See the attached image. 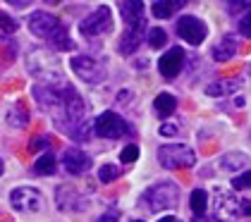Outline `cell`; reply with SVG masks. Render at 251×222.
<instances>
[{"label":"cell","mask_w":251,"mask_h":222,"mask_svg":"<svg viewBox=\"0 0 251 222\" xmlns=\"http://www.w3.org/2000/svg\"><path fill=\"white\" fill-rule=\"evenodd\" d=\"M29 29H31V34H36L39 38L48 41V43L55 46L58 50H72V48H75L67 26H65L58 17L48 15V12H34V15L29 17Z\"/></svg>","instance_id":"6da1fadb"},{"label":"cell","mask_w":251,"mask_h":222,"mask_svg":"<svg viewBox=\"0 0 251 222\" xmlns=\"http://www.w3.org/2000/svg\"><path fill=\"white\" fill-rule=\"evenodd\" d=\"M158 163L168 170H179V167H192L196 163V155L189 146L170 144V146L158 148Z\"/></svg>","instance_id":"7a4b0ae2"},{"label":"cell","mask_w":251,"mask_h":222,"mask_svg":"<svg viewBox=\"0 0 251 222\" xmlns=\"http://www.w3.org/2000/svg\"><path fill=\"white\" fill-rule=\"evenodd\" d=\"M177 196H179L177 186L170 182H163V184H155L146 191V203L151 205V210H168V208L177 205V201H179Z\"/></svg>","instance_id":"3957f363"},{"label":"cell","mask_w":251,"mask_h":222,"mask_svg":"<svg viewBox=\"0 0 251 222\" xmlns=\"http://www.w3.org/2000/svg\"><path fill=\"white\" fill-rule=\"evenodd\" d=\"M10 203L20 213H39L43 208V196L34 186H20L10 194Z\"/></svg>","instance_id":"277c9868"},{"label":"cell","mask_w":251,"mask_h":222,"mask_svg":"<svg viewBox=\"0 0 251 222\" xmlns=\"http://www.w3.org/2000/svg\"><path fill=\"white\" fill-rule=\"evenodd\" d=\"M94 131H96L100 139H120V136H125L129 131V127H127V122L117 112L108 110V112H103V115H98Z\"/></svg>","instance_id":"5b68a950"},{"label":"cell","mask_w":251,"mask_h":222,"mask_svg":"<svg viewBox=\"0 0 251 222\" xmlns=\"http://www.w3.org/2000/svg\"><path fill=\"white\" fill-rule=\"evenodd\" d=\"M72 72L77 74L81 81H86V84H98L100 79H103V67H100V62H96L94 57H86V55H75L72 57Z\"/></svg>","instance_id":"8992f818"},{"label":"cell","mask_w":251,"mask_h":222,"mask_svg":"<svg viewBox=\"0 0 251 222\" xmlns=\"http://www.w3.org/2000/svg\"><path fill=\"white\" fill-rule=\"evenodd\" d=\"M110 24H113V15H110V10L103 5V7H98L96 12H91L89 17L84 19V22L79 24V29H81L84 36H98V34H105V31L110 29Z\"/></svg>","instance_id":"52a82bcc"},{"label":"cell","mask_w":251,"mask_h":222,"mask_svg":"<svg viewBox=\"0 0 251 222\" xmlns=\"http://www.w3.org/2000/svg\"><path fill=\"white\" fill-rule=\"evenodd\" d=\"M177 34L184 38L187 43H192V46H199L206 34H208V29H206V24L201 22V19L192 17V15H184V17L177 19Z\"/></svg>","instance_id":"ba28073f"},{"label":"cell","mask_w":251,"mask_h":222,"mask_svg":"<svg viewBox=\"0 0 251 222\" xmlns=\"http://www.w3.org/2000/svg\"><path fill=\"white\" fill-rule=\"evenodd\" d=\"M184 67V50L182 48H170L165 55L158 60V70L165 79H175Z\"/></svg>","instance_id":"9c48e42d"},{"label":"cell","mask_w":251,"mask_h":222,"mask_svg":"<svg viewBox=\"0 0 251 222\" xmlns=\"http://www.w3.org/2000/svg\"><path fill=\"white\" fill-rule=\"evenodd\" d=\"M62 165L70 174H84L91 167V158L86 153H81L79 148H67L62 155Z\"/></svg>","instance_id":"30bf717a"},{"label":"cell","mask_w":251,"mask_h":222,"mask_svg":"<svg viewBox=\"0 0 251 222\" xmlns=\"http://www.w3.org/2000/svg\"><path fill=\"white\" fill-rule=\"evenodd\" d=\"M215 213H218V220L223 218V222H230L232 218L242 215L239 201H237L234 196H230L227 191H220V194H218V201H215Z\"/></svg>","instance_id":"8fae6325"},{"label":"cell","mask_w":251,"mask_h":222,"mask_svg":"<svg viewBox=\"0 0 251 222\" xmlns=\"http://www.w3.org/2000/svg\"><path fill=\"white\" fill-rule=\"evenodd\" d=\"M58 205L62 210H81V208H86V201H84V196H79L75 186L62 184L58 186Z\"/></svg>","instance_id":"7c38bea8"},{"label":"cell","mask_w":251,"mask_h":222,"mask_svg":"<svg viewBox=\"0 0 251 222\" xmlns=\"http://www.w3.org/2000/svg\"><path fill=\"white\" fill-rule=\"evenodd\" d=\"M120 10H122L125 22H127V29H129V26H141V24H144V2H139V0L120 2Z\"/></svg>","instance_id":"4fadbf2b"},{"label":"cell","mask_w":251,"mask_h":222,"mask_svg":"<svg viewBox=\"0 0 251 222\" xmlns=\"http://www.w3.org/2000/svg\"><path fill=\"white\" fill-rule=\"evenodd\" d=\"M141 41H144V24H141V26H129V29L125 31L122 41H120V53H125V55L134 53Z\"/></svg>","instance_id":"5bb4252c"},{"label":"cell","mask_w":251,"mask_h":222,"mask_svg":"<svg viewBox=\"0 0 251 222\" xmlns=\"http://www.w3.org/2000/svg\"><path fill=\"white\" fill-rule=\"evenodd\" d=\"M182 5H184L182 0H158V2L151 5V12H153L158 19H168L175 10H179Z\"/></svg>","instance_id":"9a60e30c"},{"label":"cell","mask_w":251,"mask_h":222,"mask_svg":"<svg viewBox=\"0 0 251 222\" xmlns=\"http://www.w3.org/2000/svg\"><path fill=\"white\" fill-rule=\"evenodd\" d=\"M153 108L158 115H163V117H168V115H173L175 108H177V100H175L173 93H158L153 100Z\"/></svg>","instance_id":"2e32d148"},{"label":"cell","mask_w":251,"mask_h":222,"mask_svg":"<svg viewBox=\"0 0 251 222\" xmlns=\"http://www.w3.org/2000/svg\"><path fill=\"white\" fill-rule=\"evenodd\" d=\"M234 50H237V43H234V38H232V36H225L220 46H215V48H213V57H215L218 62H225V60H230V57L234 55Z\"/></svg>","instance_id":"e0dca14e"},{"label":"cell","mask_w":251,"mask_h":222,"mask_svg":"<svg viewBox=\"0 0 251 222\" xmlns=\"http://www.w3.org/2000/svg\"><path fill=\"white\" fill-rule=\"evenodd\" d=\"M189 205H192V213L199 218V215H206V208H208V194L203 189H196L192 191V198H189Z\"/></svg>","instance_id":"ac0fdd59"},{"label":"cell","mask_w":251,"mask_h":222,"mask_svg":"<svg viewBox=\"0 0 251 222\" xmlns=\"http://www.w3.org/2000/svg\"><path fill=\"white\" fill-rule=\"evenodd\" d=\"M55 167H58V158H55L53 153H43L39 160L34 163L36 174H53V172H55Z\"/></svg>","instance_id":"d6986e66"},{"label":"cell","mask_w":251,"mask_h":222,"mask_svg":"<svg viewBox=\"0 0 251 222\" xmlns=\"http://www.w3.org/2000/svg\"><path fill=\"white\" fill-rule=\"evenodd\" d=\"M7 120H10V124H15V127H26L29 115L24 112V108H22V105H15L12 110L7 112Z\"/></svg>","instance_id":"ffe728a7"},{"label":"cell","mask_w":251,"mask_h":222,"mask_svg":"<svg viewBox=\"0 0 251 222\" xmlns=\"http://www.w3.org/2000/svg\"><path fill=\"white\" fill-rule=\"evenodd\" d=\"M117 177H120V167H115V165H103L100 170H98V179H100L103 184L115 182Z\"/></svg>","instance_id":"44dd1931"},{"label":"cell","mask_w":251,"mask_h":222,"mask_svg":"<svg viewBox=\"0 0 251 222\" xmlns=\"http://www.w3.org/2000/svg\"><path fill=\"white\" fill-rule=\"evenodd\" d=\"M165 43H168V34H165L160 26H155V29L149 31V46H151V48H163Z\"/></svg>","instance_id":"7402d4cb"},{"label":"cell","mask_w":251,"mask_h":222,"mask_svg":"<svg viewBox=\"0 0 251 222\" xmlns=\"http://www.w3.org/2000/svg\"><path fill=\"white\" fill-rule=\"evenodd\" d=\"M247 163V155H237V153H230V155H225L223 158V167H227V170H237V167H244Z\"/></svg>","instance_id":"603a6c76"},{"label":"cell","mask_w":251,"mask_h":222,"mask_svg":"<svg viewBox=\"0 0 251 222\" xmlns=\"http://www.w3.org/2000/svg\"><path fill=\"white\" fill-rule=\"evenodd\" d=\"M136 158H139V148L134 144H129V146L122 148V153H120V160L125 163V165H129V163H134Z\"/></svg>","instance_id":"cb8c5ba5"},{"label":"cell","mask_w":251,"mask_h":222,"mask_svg":"<svg viewBox=\"0 0 251 222\" xmlns=\"http://www.w3.org/2000/svg\"><path fill=\"white\" fill-rule=\"evenodd\" d=\"M232 186L239 189V191H242V189H251V170L242 172L239 177H234V179H232Z\"/></svg>","instance_id":"d4e9b609"},{"label":"cell","mask_w":251,"mask_h":222,"mask_svg":"<svg viewBox=\"0 0 251 222\" xmlns=\"http://www.w3.org/2000/svg\"><path fill=\"white\" fill-rule=\"evenodd\" d=\"M0 29L7 31V34H10V31H17V22L12 17H7L5 12H0Z\"/></svg>","instance_id":"484cf974"},{"label":"cell","mask_w":251,"mask_h":222,"mask_svg":"<svg viewBox=\"0 0 251 222\" xmlns=\"http://www.w3.org/2000/svg\"><path fill=\"white\" fill-rule=\"evenodd\" d=\"M239 31H242L247 38H251V10L242 19H239Z\"/></svg>","instance_id":"4316f807"},{"label":"cell","mask_w":251,"mask_h":222,"mask_svg":"<svg viewBox=\"0 0 251 222\" xmlns=\"http://www.w3.org/2000/svg\"><path fill=\"white\" fill-rule=\"evenodd\" d=\"M206 93H208V96H223V93H225V86H223V84H211V86L206 89Z\"/></svg>","instance_id":"83f0119b"},{"label":"cell","mask_w":251,"mask_h":222,"mask_svg":"<svg viewBox=\"0 0 251 222\" xmlns=\"http://www.w3.org/2000/svg\"><path fill=\"white\" fill-rule=\"evenodd\" d=\"M50 141L46 139V136H36V141H31V150H36V148H43V146H48Z\"/></svg>","instance_id":"f1b7e54d"},{"label":"cell","mask_w":251,"mask_h":222,"mask_svg":"<svg viewBox=\"0 0 251 222\" xmlns=\"http://www.w3.org/2000/svg\"><path fill=\"white\" fill-rule=\"evenodd\" d=\"M239 210L242 215H251V201H239Z\"/></svg>","instance_id":"f546056e"},{"label":"cell","mask_w":251,"mask_h":222,"mask_svg":"<svg viewBox=\"0 0 251 222\" xmlns=\"http://www.w3.org/2000/svg\"><path fill=\"white\" fill-rule=\"evenodd\" d=\"M175 131L177 129H175L173 124H163V127H160V134H165V136H173Z\"/></svg>","instance_id":"4dcf8cb0"},{"label":"cell","mask_w":251,"mask_h":222,"mask_svg":"<svg viewBox=\"0 0 251 222\" xmlns=\"http://www.w3.org/2000/svg\"><path fill=\"white\" fill-rule=\"evenodd\" d=\"M98 222H117V213H108V215H103Z\"/></svg>","instance_id":"1f68e13d"},{"label":"cell","mask_w":251,"mask_h":222,"mask_svg":"<svg viewBox=\"0 0 251 222\" xmlns=\"http://www.w3.org/2000/svg\"><path fill=\"white\" fill-rule=\"evenodd\" d=\"M160 222H182V220H177V218H173V215H165Z\"/></svg>","instance_id":"d6a6232c"},{"label":"cell","mask_w":251,"mask_h":222,"mask_svg":"<svg viewBox=\"0 0 251 222\" xmlns=\"http://www.w3.org/2000/svg\"><path fill=\"white\" fill-rule=\"evenodd\" d=\"M234 105H237V108H242V105H244V98H242V96H239V98H234Z\"/></svg>","instance_id":"836d02e7"},{"label":"cell","mask_w":251,"mask_h":222,"mask_svg":"<svg viewBox=\"0 0 251 222\" xmlns=\"http://www.w3.org/2000/svg\"><path fill=\"white\" fill-rule=\"evenodd\" d=\"M194 222H208V220H206V215H199V218H194Z\"/></svg>","instance_id":"e575fe53"},{"label":"cell","mask_w":251,"mask_h":222,"mask_svg":"<svg viewBox=\"0 0 251 222\" xmlns=\"http://www.w3.org/2000/svg\"><path fill=\"white\" fill-rule=\"evenodd\" d=\"M0 174H2V160H0Z\"/></svg>","instance_id":"d590c367"},{"label":"cell","mask_w":251,"mask_h":222,"mask_svg":"<svg viewBox=\"0 0 251 222\" xmlns=\"http://www.w3.org/2000/svg\"><path fill=\"white\" fill-rule=\"evenodd\" d=\"M134 222H141V220H134Z\"/></svg>","instance_id":"8d00e7d4"}]
</instances>
